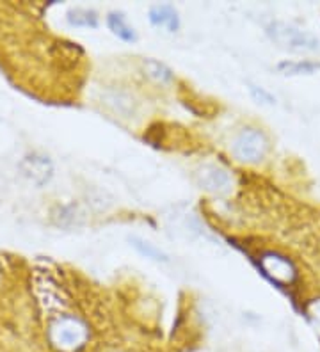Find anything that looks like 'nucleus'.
I'll use <instances>...</instances> for the list:
<instances>
[{
  "instance_id": "nucleus-3",
  "label": "nucleus",
  "mask_w": 320,
  "mask_h": 352,
  "mask_svg": "<svg viewBox=\"0 0 320 352\" xmlns=\"http://www.w3.org/2000/svg\"><path fill=\"white\" fill-rule=\"evenodd\" d=\"M269 151V141L262 130L255 126H246L239 130L231 141V153L242 164H258L265 159Z\"/></svg>"
},
{
  "instance_id": "nucleus-7",
  "label": "nucleus",
  "mask_w": 320,
  "mask_h": 352,
  "mask_svg": "<svg viewBox=\"0 0 320 352\" xmlns=\"http://www.w3.org/2000/svg\"><path fill=\"white\" fill-rule=\"evenodd\" d=\"M149 22L158 29H166L167 32H176L180 29V14L175 6L155 4L149 8Z\"/></svg>"
},
{
  "instance_id": "nucleus-4",
  "label": "nucleus",
  "mask_w": 320,
  "mask_h": 352,
  "mask_svg": "<svg viewBox=\"0 0 320 352\" xmlns=\"http://www.w3.org/2000/svg\"><path fill=\"white\" fill-rule=\"evenodd\" d=\"M196 182L201 189L215 196H228L233 189V176L219 164H203L196 171Z\"/></svg>"
},
{
  "instance_id": "nucleus-11",
  "label": "nucleus",
  "mask_w": 320,
  "mask_h": 352,
  "mask_svg": "<svg viewBox=\"0 0 320 352\" xmlns=\"http://www.w3.org/2000/svg\"><path fill=\"white\" fill-rule=\"evenodd\" d=\"M277 72L283 75H290V77H294V75H312V74H317V72H320V63H317V60H283V63H279V65L276 66Z\"/></svg>"
},
{
  "instance_id": "nucleus-5",
  "label": "nucleus",
  "mask_w": 320,
  "mask_h": 352,
  "mask_svg": "<svg viewBox=\"0 0 320 352\" xmlns=\"http://www.w3.org/2000/svg\"><path fill=\"white\" fill-rule=\"evenodd\" d=\"M18 168H20L21 175L36 187H45L54 176V164L47 155L43 153L25 155L21 162L18 164Z\"/></svg>"
},
{
  "instance_id": "nucleus-8",
  "label": "nucleus",
  "mask_w": 320,
  "mask_h": 352,
  "mask_svg": "<svg viewBox=\"0 0 320 352\" xmlns=\"http://www.w3.org/2000/svg\"><path fill=\"white\" fill-rule=\"evenodd\" d=\"M102 103H105L107 107L111 109L120 118H132L137 109L136 100L128 95V93L120 89L107 91L105 95L102 96Z\"/></svg>"
},
{
  "instance_id": "nucleus-13",
  "label": "nucleus",
  "mask_w": 320,
  "mask_h": 352,
  "mask_svg": "<svg viewBox=\"0 0 320 352\" xmlns=\"http://www.w3.org/2000/svg\"><path fill=\"white\" fill-rule=\"evenodd\" d=\"M142 69L149 78H153L158 84H169V82L175 80V74L169 66H166L160 60L155 59H145L142 60Z\"/></svg>"
},
{
  "instance_id": "nucleus-14",
  "label": "nucleus",
  "mask_w": 320,
  "mask_h": 352,
  "mask_svg": "<svg viewBox=\"0 0 320 352\" xmlns=\"http://www.w3.org/2000/svg\"><path fill=\"white\" fill-rule=\"evenodd\" d=\"M249 93L255 98V102L262 103V105H276V96L273 93L265 89L262 86H256V84H249Z\"/></svg>"
},
{
  "instance_id": "nucleus-9",
  "label": "nucleus",
  "mask_w": 320,
  "mask_h": 352,
  "mask_svg": "<svg viewBox=\"0 0 320 352\" xmlns=\"http://www.w3.org/2000/svg\"><path fill=\"white\" fill-rule=\"evenodd\" d=\"M107 27L111 29L116 38H120L125 43H136L137 41L136 29L128 23L127 16L120 11H111L107 14Z\"/></svg>"
},
{
  "instance_id": "nucleus-1",
  "label": "nucleus",
  "mask_w": 320,
  "mask_h": 352,
  "mask_svg": "<svg viewBox=\"0 0 320 352\" xmlns=\"http://www.w3.org/2000/svg\"><path fill=\"white\" fill-rule=\"evenodd\" d=\"M50 344L61 352H77L87 344L89 329L81 318L72 315H63L56 318L48 327Z\"/></svg>"
},
{
  "instance_id": "nucleus-6",
  "label": "nucleus",
  "mask_w": 320,
  "mask_h": 352,
  "mask_svg": "<svg viewBox=\"0 0 320 352\" xmlns=\"http://www.w3.org/2000/svg\"><path fill=\"white\" fill-rule=\"evenodd\" d=\"M260 265L264 272L269 276L273 281L281 285H290L295 279V267L294 263L277 253H265L260 258Z\"/></svg>"
},
{
  "instance_id": "nucleus-12",
  "label": "nucleus",
  "mask_w": 320,
  "mask_h": 352,
  "mask_svg": "<svg viewBox=\"0 0 320 352\" xmlns=\"http://www.w3.org/2000/svg\"><path fill=\"white\" fill-rule=\"evenodd\" d=\"M128 241H130V245H132L137 253L142 254V256L148 258V260L162 262V263L169 262V256H167L162 250H158L157 245L151 244L149 241H145V239H141V236H130Z\"/></svg>"
},
{
  "instance_id": "nucleus-10",
  "label": "nucleus",
  "mask_w": 320,
  "mask_h": 352,
  "mask_svg": "<svg viewBox=\"0 0 320 352\" xmlns=\"http://www.w3.org/2000/svg\"><path fill=\"white\" fill-rule=\"evenodd\" d=\"M66 20H68L70 25L77 27V29H96L100 23L98 13L94 9L87 8L70 9Z\"/></svg>"
},
{
  "instance_id": "nucleus-2",
  "label": "nucleus",
  "mask_w": 320,
  "mask_h": 352,
  "mask_svg": "<svg viewBox=\"0 0 320 352\" xmlns=\"http://www.w3.org/2000/svg\"><path fill=\"white\" fill-rule=\"evenodd\" d=\"M265 32L274 43L290 52H315L320 48V39L315 34L292 23L274 20L267 23Z\"/></svg>"
},
{
  "instance_id": "nucleus-15",
  "label": "nucleus",
  "mask_w": 320,
  "mask_h": 352,
  "mask_svg": "<svg viewBox=\"0 0 320 352\" xmlns=\"http://www.w3.org/2000/svg\"><path fill=\"white\" fill-rule=\"evenodd\" d=\"M308 317L313 322V326L320 331V299H315L308 305Z\"/></svg>"
}]
</instances>
